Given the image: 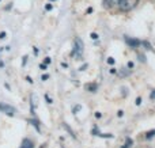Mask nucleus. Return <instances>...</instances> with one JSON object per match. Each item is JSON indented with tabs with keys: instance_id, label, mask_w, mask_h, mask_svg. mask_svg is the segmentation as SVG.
<instances>
[{
	"instance_id": "nucleus-1",
	"label": "nucleus",
	"mask_w": 155,
	"mask_h": 148,
	"mask_svg": "<svg viewBox=\"0 0 155 148\" xmlns=\"http://www.w3.org/2000/svg\"><path fill=\"white\" fill-rule=\"evenodd\" d=\"M137 4V0H118L117 5L121 11H131Z\"/></svg>"
},
{
	"instance_id": "nucleus-5",
	"label": "nucleus",
	"mask_w": 155,
	"mask_h": 148,
	"mask_svg": "<svg viewBox=\"0 0 155 148\" xmlns=\"http://www.w3.org/2000/svg\"><path fill=\"white\" fill-rule=\"evenodd\" d=\"M125 42L128 43V45L131 46V48H136V46L140 43V41L134 40V38H129V37H125Z\"/></svg>"
},
{
	"instance_id": "nucleus-3",
	"label": "nucleus",
	"mask_w": 155,
	"mask_h": 148,
	"mask_svg": "<svg viewBox=\"0 0 155 148\" xmlns=\"http://www.w3.org/2000/svg\"><path fill=\"white\" fill-rule=\"evenodd\" d=\"M83 52V42L80 38H75V46H74V50H72V56H80Z\"/></svg>"
},
{
	"instance_id": "nucleus-14",
	"label": "nucleus",
	"mask_w": 155,
	"mask_h": 148,
	"mask_svg": "<svg viewBox=\"0 0 155 148\" xmlns=\"http://www.w3.org/2000/svg\"><path fill=\"white\" fill-rule=\"evenodd\" d=\"M3 38H5V33L4 31L0 33V40H3Z\"/></svg>"
},
{
	"instance_id": "nucleus-15",
	"label": "nucleus",
	"mask_w": 155,
	"mask_h": 148,
	"mask_svg": "<svg viewBox=\"0 0 155 148\" xmlns=\"http://www.w3.org/2000/svg\"><path fill=\"white\" fill-rule=\"evenodd\" d=\"M150 98H151V99H155V90H154V91H153V92H151Z\"/></svg>"
},
{
	"instance_id": "nucleus-2",
	"label": "nucleus",
	"mask_w": 155,
	"mask_h": 148,
	"mask_svg": "<svg viewBox=\"0 0 155 148\" xmlns=\"http://www.w3.org/2000/svg\"><path fill=\"white\" fill-rule=\"evenodd\" d=\"M0 111L4 113V114H7V116H10V117L15 116V113H16L15 108L11 106V105H7V103H0Z\"/></svg>"
},
{
	"instance_id": "nucleus-8",
	"label": "nucleus",
	"mask_w": 155,
	"mask_h": 148,
	"mask_svg": "<svg viewBox=\"0 0 155 148\" xmlns=\"http://www.w3.org/2000/svg\"><path fill=\"white\" fill-rule=\"evenodd\" d=\"M154 136H155V130H150V132L146 133V139H151V137H154Z\"/></svg>"
},
{
	"instance_id": "nucleus-21",
	"label": "nucleus",
	"mask_w": 155,
	"mask_h": 148,
	"mask_svg": "<svg viewBox=\"0 0 155 148\" xmlns=\"http://www.w3.org/2000/svg\"><path fill=\"white\" fill-rule=\"evenodd\" d=\"M52 2H53V0H52Z\"/></svg>"
},
{
	"instance_id": "nucleus-12",
	"label": "nucleus",
	"mask_w": 155,
	"mask_h": 148,
	"mask_svg": "<svg viewBox=\"0 0 155 148\" xmlns=\"http://www.w3.org/2000/svg\"><path fill=\"white\" fill-rule=\"evenodd\" d=\"M51 61H52V60L49 59V57H45V61H44V64H51Z\"/></svg>"
},
{
	"instance_id": "nucleus-7",
	"label": "nucleus",
	"mask_w": 155,
	"mask_h": 148,
	"mask_svg": "<svg viewBox=\"0 0 155 148\" xmlns=\"http://www.w3.org/2000/svg\"><path fill=\"white\" fill-rule=\"evenodd\" d=\"M30 122H31V124L35 127V129H37V130H40V122H38V121H35V120H30Z\"/></svg>"
},
{
	"instance_id": "nucleus-6",
	"label": "nucleus",
	"mask_w": 155,
	"mask_h": 148,
	"mask_svg": "<svg viewBox=\"0 0 155 148\" xmlns=\"http://www.w3.org/2000/svg\"><path fill=\"white\" fill-rule=\"evenodd\" d=\"M21 148H34V144H33V141L30 140V139H25V140L22 141Z\"/></svg>"
},
{
	"instance_id": "nucleus-4",
	"label": "nucleus",
	"mask_w": 155,
	"mask_h": 148,
	"mask_svg": "<svg viewBox=\"0 0 155 148\" xmlns=\"http://www.w3.org/2000/svg\"><path fill=\"white\" fill-rule=\"evenodd\" d=\"M118 0H102V7H105L106 10H110L112 7L117 5Z\"/></svg>"
},
{
	"instance_id": "nucleus-9",
	"label": "nucleus",
	"mask_w": 155,
	"mask_h": 148,
	"mask_svg": "<svg viewBox=\"0 0 155 148\" xmlns=\"http://www.w3.org/2000/svg\"><path fill=\"white\" fill-rule=\"evenodd\" d=\"M131 144H132V140H131V139H128V141H127V144H124L123 148H129V147H131Z\"/></svg>"
},
{
	"instance_id": "nucleus-16",
	"label": "nucleus",
	"mask_w": 155,
	"mask_h": 148,
	"mask_svg": "<svg viewBox=\"0 0 155 148\" xmlns=\"http://www.w3.org/2000/svg\"><path fill=\"white\" fill-rule=\"evenodd\" d=\"M40 68H41V69L45 71V69H46V64H41V65H40Z\"/></svg>"
},
{
	"instance_id": "nucleus-13",
	"label": "nucleus",
	"mask_w": 155,
	"mask_h": 148,
	"mask_svg": "<svg viewBox=\"0 0 155 148\" xmlns=\"http://www.w3.org/2000/svg\"><path fill=\"white\" fill-rule=\"evenodd\" d=\"M107 63H109V64H114V60H113V57H109V59H107Z\"/></svg>"
},
{
	"instance_id": "nucleus-17",
	"label": "nucleus",
	"mask_w": 155,
	"mask_h": 148,
	"mask_svg": "<svg viewBox=\"0 0 155 148\" xmlns=\"http://www.w3.org/2000/svg\"><path fill=\"white\" fill-rule=\"evenodd\" d=\"M87 88H90V90H95L97 88V86L94 84V86H87Z\"/></svg>"
},
{
	"instance_id": "nucleus-10",
	"label": "nucleus",
	"mask_w": 155,
	"mask_h": 148,
	"mask_svg": "<svg viewBox=\"0 0 155 148\" xmlns=\"http://www.w3.org/2000/svg\"><path fill=\"white\" fill-rule=\"evenodd\" d=\"M90 37H91V40H98V34L97 33H91Z\"/></svg>"
},
{
	"instance_id": "nucleus-11",
	"label": "nucleus",
	"mask_w": 155,
	"mask_h": 148,
	"mask_svg": "<svg viewBox=\"0 0 155 148\" xmlns=\"http://www.w3.org/2000/svg\"><path fill=\"white\" fill-rule=\"evenodd\" d=\"M45 8H46V10H48V11H51L52 8H53V5H52L51 3H48V4H46V7H45Z\"/></svg>"
},
{
	"instance_id": "nucleus-19",
	"label": "nucleus",
	"mask_w": 155,
	"mask_h": 148,
	"mask_svg": "<svg viewBox=\"0 0 155 148\" xmlns=\"http://www.w3.org/2000/svg\"><path fill=\"white\" fill-rule=\"evenodd\" d=\"M26 60H27V57H26V56H25V57H23V61H22V64H23V65H25V64H26Z\"/></svg>"
},
{
	"instance_id": "nucleus-18",
	"label": "nucleus",
	"mask_w": 155,
	"mask_h": 148,
	"mask_svg": "<svg viewBox=\"0 0 155 148\" xmlns=\"http://www.w3.org/2000/svg\"><path fill=\"white\" fill-rule=\"evenodd\" d=\"M45 98H46V101H48V103H52V99L48 97V95H45Z\"/></svg>"
},
{
	"instance_id": "nucleus-20",
	"label": "nucleus",
	"mask_w": 155,
	"mask_h": 148,
	"mask_svg": "<svg viewBox=\"0 0 155 148\" xmlns=\"http://www.w3.org/2000/svg\"><path fill=\"white\" fill-rule=\"evenodd\" d=\"M48 78H49L48 75H44V76H42V80H46V79H48Z\"/></svg>"
}]
</instances>
